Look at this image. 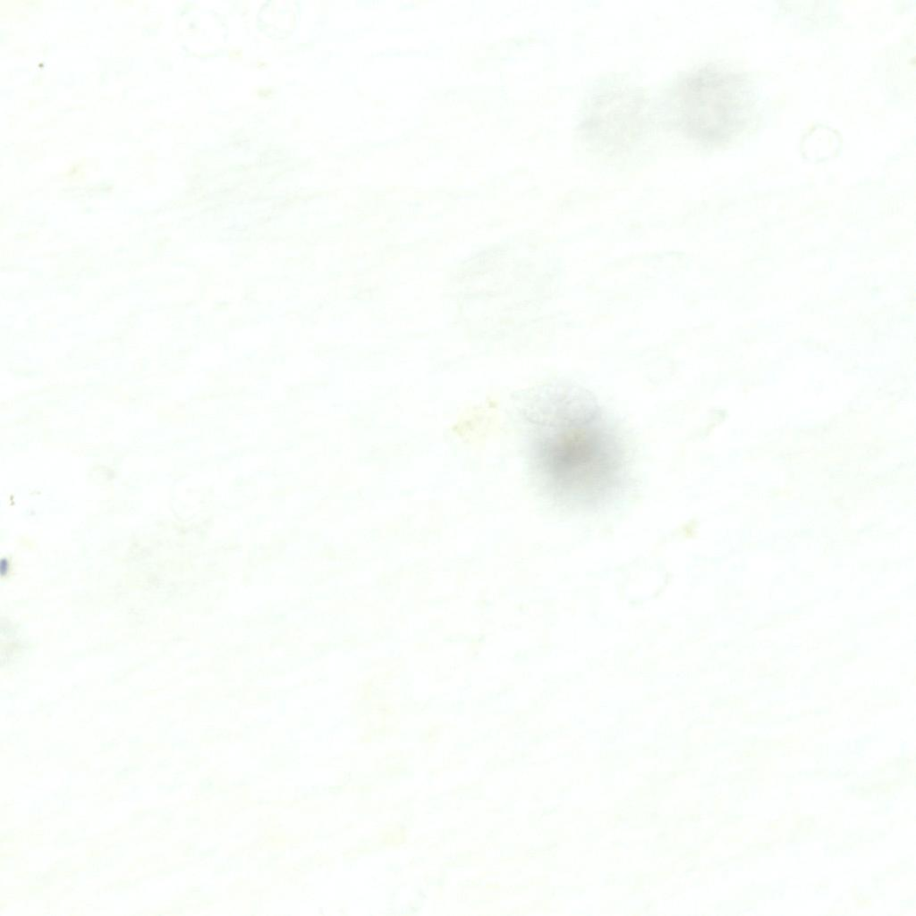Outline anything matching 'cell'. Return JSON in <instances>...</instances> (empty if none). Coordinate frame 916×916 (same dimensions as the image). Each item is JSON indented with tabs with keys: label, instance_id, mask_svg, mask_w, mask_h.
Instances as JSON below:
<instances>
[{
	"label": "cell",
	"instance_id": "obj_1",
	"mask_svg": "<svg viewBox=\"0 0 916 916\" xmlns=\"http://www.w3.org/2000/svg\"><path fill=\"white\" fill-rule=\"evenodd\" d=\"M530 451L547 494L570 508L602 507L626 482L623 445L592 396L560 386L540 397L529 414Z\"/></svg>",
	"mask_w": 916,
	"mask_h": 916
},
{
	"label": "cell",
	"instance_id": "obj_2",
	"mask_svg": "<svg viewBox=\"0 0 916 916\" xmlns=\"http://www.w3.org/2000/svg\"><path fill=\"white\" fill-rule=\"evenodd\" d=\"M677 120L684 134L703 144H720L742 131L751 98L741 74L716 64L687 72L676 87Z\"/></svg>",
	"mask_w": 916,
	"mask_h": 916
},
{
	"label": "cell",
	"instance_id": "obj_3",
	"mask_svg": "<svg viewBox=\"0 0 916 916\" xmlns=\"http://www.w3.org/2000/svg\"><path fill=\"white\" fill-rule=\"evenodd\" d=\"M640 100L639 95L623 89L602 92L592 102L584 129L612 150L628 145L641 126Z\"/></svg>",
	"mask_w": 916,
	"mask_h": 916
}]
</instances>
